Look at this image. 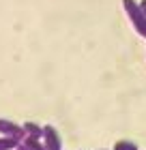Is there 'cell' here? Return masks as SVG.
I'll list each match as a JSON object with an SVG mask.
<instances>
[{
    "label": "cell",
    "instance_id": "1",
    "mask_svg": "<svg viewBox=\"0 0 146 150\" xmlns=\"http://www.w3.org/2000/svg\"><path fill=\"white\" fill-rule=\"evenodd\" d=\"M122 4H125V11H127L129 19L133 22V28L137 30V35L146 37V15L140 9V4L133 2V0H122Z\"/></svg>",
    "mask_w": 146,
    "mask_h": 150
},
{
    "label": "cell",
    "instance_id": "2",
    "mask_svg": "<svg viewBox=\"0 0 146 150\" xmlns=\"http://www.w3.org/2000/svg\"><path fill=\"white\" fill-rule=\"evenodd\" d=\"M0 133L6 135V137H15L19 142L26 137L24 127H19V125H15V122H11V120H4V118H0Z\"/></svg>",
    "mask_w": 146,
    "mask_h": 150
},
{
    "label": "cell",
    "instance_id": "3",
    "mask_svg": "<svg viewBox=\"0 0 146 150\" xmlns=\"http://www.w3.org/2000/svg\"><path fill=\"white\" fill-rule=\"evenodd\" d=\"M43 144L47 150H60V135L54 127H43Z\"/></svg>",
    "mask_w": 146,
    "mask_h": 150
},
{
    "label": "cell",
    "instance_id": "4",
    "mask_svg": "<svg viewBox=\"0 0 146 150\" xmlns=\"http://www.w3.org/2000/svg\"><path fill=\"white\" fill-rule=\"evenodd\" d=\"M24 131H26V137H34V139L43 137V129H41L39 125H34V122H26Z\"/></svg>",
    "mask_w": 146,
    "mask_h": 150
},
{
    "label": "cell",
    "instance_id": "5",
    "mask_svg": "<svg viewBox=\"0 0 146 150\" xmlns=\"http://www.w3.org/2000/svg\"><path fill=\"white\" fill-rule=\"evenodd\" d=\"M17 144H19V139H15V137H6V135L0 137V150H15Z\"/></svg>",
    "mask_w": 146,
    "mask_h": 150
},
{
    "label": "cell",
    "instance_id": "6",
    "mask_svg": "<svg viewBox=\"0 0 146 150\" xmlns=\"http://www.w3.org/2000/svg\"><path fill=\"white\" fill-rule=\"evenodd\" d=\"M24 144L28 146V150H47L45 144H41V142L34 139V137H24Z\"/></svg>",
    "mask_w": 146,
    "mask_h": 150
},
{
    "label": "cell",
    "instance_id": "7",
    "mask_svg": "<svg viewBox=\"0 0 146 150\" xmlns=\"http://www.w3.org/2000/svg\"><path fill=\"white\" fill-rule=\"evenodd\" d=\"M114 150H137V146L133 144V142H118V144L114 146Z\"/></svg>",
    "mask_w": 146,
    "mask_h": 150
},
{
    "label": "cell",
    "instance_id": "8",
    "mask_svg": "<svg viewBox=\"0 0 146 150\" xmlns=\"http://www.w3.org/2000/svg\"><path fill=\"white\" fill-rule=\"evenodd\" d=\"M15 150H28V146H26V144H22V142H19V144H17V148Z\"/></svg>",
    "mask_w": 146,
    "mask_h": 150
},
{
    "label": "cell",
    "instance_id": "9",
    "mask_svg": "<svg viewBox=\"0 0 146 150\" xmlns=\"http://www.w3.org/2000/svg\"><path fill=\"white\" fill-rule=\"evenodd\" d=\"M140 9L144 11V15H146V0H142V2H140Z\"/></svg>",
    "mask_w": 146,
    "mask_h": 150
}]
</instances>
